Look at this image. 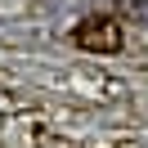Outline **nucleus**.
Wrapping results in <instances>:
<instances>
[{
  "instance_id": "2",
  "label": "nucleus",
  "mask_w": 148,
  "mask_h": 148,
  "mask_svg": "<svg viewBox=\"0 0 148 148\" xmlns=\"http://www.w3.org/2000/svg\"><path fill=\"white\" fill-rule=\"evenodd\" d=\"M130 9H135V18L148 27V0H130Z\"/></svg>"
},
{
  "instance_id": "1",
  "label": "nucleus",
  "mask_w": 148,
  "mask_h": 148,
  "mask_svg": "<svg viewBox=\"0 0 148 148\" xmlns=\"http://www.w3.org/2000/svg\"><path fill=\"white\" fill-rule=\"evenodd\" d=\"M76 45H85V49H117L121 32H117V23H108V18L81 23V27H76Z\"/></svg>"
}]
</instances>
